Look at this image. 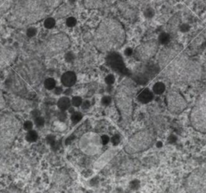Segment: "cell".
<instances>
[{
	"label": "cell",
	"instance_id": "obj_34",
	"mask_svg": "<svg viewBox=\"0 0 206 193\" xmlns=\"http://www.w3.org/2000/svg\"><path fill=\"white\" fill-rule=\"evenodd\" d=\"M36 123H37V125L38 126H41L44 125V118L39 117V118H37V119H36Z\"/></svg>",
	"mask_w": 206,
	"mask_h": 193
},
{
	"label": "cell",
	"instance_id": "obj_23",
	"mask_svg": "<svg viewBox=\"0 0 206 193\" xmlns=\"http://www.w3.org/2000/svg\"><path fill=\"white\" fill-rule=\"evenodd\" d=\"M44 86L47 89H53L56 88V81L53 78H48L44 81Z\"/></svg>",
	"mask_w": 206,
	"mask_h": 193
},
{
	"label": "cell",
	"instance_id": "obj_33",
	"mask_svg": "<svg viewBox=\"0 0 206 193\" xmlns=\"http://www.w3.org/2000/svg\"><path fill=\"white\" fill-rule=\"evenodd\" d=\"M110 102H111V98H110V97H104V98H102V103L103 105H109Z\"/></svg>",
	"mask_w": 206,
	"mask_h": 193
},
{
	"label": "cell",
	"instance_id": "obj_24",
	"mask_svg": "<svg viewBox=\"0 0 206 193\" xmlns=\"http://www.w3.org/2000/svg\"><path fill=\"white\" fill-rule=\"evenodd\" d=\"M138 2H142L143 4H159V3H162V2H164L168 0H137Z\"/></svg>",
	"mask_w": 206,
	"mask_h": 193
},
{
	"label": "cell",
	"instance_id": "obj_28",
	"mask_svg": "<svg viewBox=\"0 0 206 193\" xmlns=\"http://www.w3.org/2000/svg\"><path fill=\"white\" fill-rule=\"evenodd\" d=\"M76 23H77V20H76V19L73 18V17H69V18L67 19V21H66V24L67 26L69 27H74L76 25Z\"/></svg>",
	"mask_w": 206,
	"mask_h": 193
},
{
	"label": "cell",
	"instance_id": "obj_11",
	"mask_svg": "<svg viewBox=\"0 0 206 193\" xmlns=\"http://www.w3.org/2000/svg\"><path fill=\"white\" fill-rule=\"evenodd\" d=\"M159 43L154 40L146 41L142 43L134 51V57L136 59L142 62H147L153 58L158 52Z\"/></svg>",
	"mask_w": 206,
	"mask_h": 193
},
{
	"label": "cell",
	"instance_id": "obj_22",
	"mask_svg": "<svg viewBox=\"0 0 206 193\" xmlns=\"http://www.w3.org/2000/svg\"><path fill=\"white\" fill-rule=\"evenodd\" d=\"M153 91L156 94H161L165 91V85L161 82H157L156 84L153 86Z\"/></svg>",
	"mask_w": 206,
	"mask_h": 193
},
{
	"label": "cell",
	"instance_id": "obj_38",
	"mask_svg": "<svg viewBox=\"0 0 206 193\" xmlns=\"http://www.w3.org/2000/svg\"><path fill=\"white\" fill-rule=\"evenodd\" d=\"M55 93L56 94H60V93H61V92H62V88H61V87H57V88H55Z\"/></svg>",
	"mask_w": 206,
	"mask_h": 193
},
{
	"label": "cell",
	"instance_id": "obj_32",
	"mask_svg": "<svg viewBox=\"0 0 206 193\" xmlns=\"http://www.w3.org/2000/svg\"><path fill=\"white\" fill-rule=\"evenodd\" d=\"M111 141H112V143H113V145H117L118 144V143L120 142V138L118 136V134H116L114 136H113L112 139H111Z\"/></svg>",
	"mask_w": 206,
	"mask_h": 193
},
{
	"label": "cell",
	"instance_id": "obj_2",
	"mask_svg": "<svg viewBox=\"0 0 206 193\" xmlns=\"http://www.w3.org/2000/svg\"><path fill=\"white\" fill-rule=\"evenodd\" d=\"M63 0H19L12 7L7 21L12 27L22 28L45 19L60 7Z\"/></svg>",
	"mask_w": 206,
	"mask_h": 193
},
{
	"label": "cell",
	"instance_id": "obj_4",
	"mask_svg": "<svg viewBox=\"0 0 206 193\" xmlns=\"http://www.w3.org/2000/svg\"><path fill=\"white\" fill-rule=\"evenodd\" d=\"M134 86L130 81L121 83L116 89L114 102L121 117V125L126 127L129 125L133 114V99Z\"/></svg>",
	"mask_w": 206,
	"mask_h": 193
},
{
	"label": "cell",
	"instance_id": "obj_3",
	"mask_svg": "<svg viewBox=\"0 0 206 193\" xmlns=\"http://www.w3.org/2000/svg\"><path fill=\"white\" fill-rule=\"evenodd\" d=\"M126 40V32L116 19L108 17L100 23L94 35V45L100 52L110 53L120 48Z\"/></svg>",
	"mask_w": 206,
	"mask_h": 193
},
{
	"label": "cell",
	"instance_id": "obj_12",
	"mask_svg": "<svg viewBox=\"0 0 206 193\" xmlns=\"http://www.w3.org/2000/svg\"><path fill=\"white\" fill-rule=\"evenodd\" d=\"M166 104L169 111L176 114L182 113L187 107V102L181 93L175 90L170 91L167 94Z\"/></svg>",
	"mask_w": 206,
	"mask_h": 193
},
{
	"label": "cell",
	"instance_id": "obj_30",
	"mask_svg": "<svg viewBox=\"0 0 206 193\" xmlns=\"http://www.w3.org/2000/svg\"><path fill=\"white\" fill-rule=\"evenodd\" d=\"M106 82L108 84H112L114 82V77L113 75H108L106 77Z\"/></svg>",
	"mask_w": 206,
	"mask_h": 193
},
{
	"label": "cell",
	"instance_id": "obj_18",
	"mask_svg": "<svg viewBox=\"0 0 206 193\" xmlns=\"http://www.w3.org/2000/svg\"><path fill=\"white\" fill-rule=\"evenodd\" d=\"M152 98H153V94L148 89H143L138 95V100L143 104L150 102L152 100Z\"/></svg>",
	"mask_w": 206,
	"mask_h": 193
},
{
	"label": "cell",
	"instance_id": "obj_25",
	"mask_svg": "<svg viewBox=\"0 0 206 193\" xmlns=\"http://www.w3.org/2000/svg\"><path fill=\"white\" fill-rule=\"evenodd\" d=\"M56 25V21L53 18H47L44 21V27L46 28H52V27H54Z\"/></svg>",
	"mask_w": 206,
	"mask_h": 193
},
{
	"label": "cell",
	"instance_id": "obj_15",
	"mask_svg": "<svg viewBox=\"0 0 206 193\" xmlns=\"http://www.w3.org/2000/svg\"><path fill=\"white\" fill-rule=\"evenodd\" d=\"M77 81V76L73 72H66L61 77V82L66 87H72Z\"/></svg>",
	"mask_w": 206,
	"mask_h": 193
},
{
	"label": "cell",
	"instance_id": "obj_16",
	"mask_svg": "<svg viewBox=\"0 0 206 193\" xmlns=\"http://www.w3.org/2000/svg\"><path fill=\"white\" fill-rule=\"evenodd\" d=\"M16 3V0H0V18L12 9Z\"/></svg>",
	"mask_w": 206,
	"mask_h": 193
},
{
	"label": "cell",
	"instance_id": "obj_20",
	"mask_svg": "<svg viewBox=\"0 0 206 193\" xmlns=\"http://www.w3.org/2000/svg\"><path fill=\"white\" fill-rule=\"evenodd\" d=\"M110 154V151L105 153V154H103V155H102V156L101 157V158H100V159L97 161V163H96L95 165H94L95 167L97 168V169H99V168L102 167L104 166V164H106V163H107V161L110 160V158L109 157Z\"/></svg>",
	"mask_w": 206,
	"mask_h": 193
},
{
	"label": "cell",
	"instance_id": "obj_17",
	"mask_svg": "<svg viewBox=\"0 0 206 193\" xmlns=\"http://www.w3.org/2000/svg\"><path fill=\"white\" fill-rule=\"evenodd\" d=\"M105 0H83V4L88 9H99L103 7Z\"/></svg>",
	"mask_w": 206,
	"mask_h": 193
},
{
	"label": "cell",
	"instance_id": "obj_31",
	"mask_svg": "<svg viewBox=\"0 0 206 193\" xmlns=\"http://www.w3.org/2000/svg\"><path fill=\"white\" fill-rule=\"evenodd\" d=\"M32 126H32V122H30V121L25 122V123L23 124V128H24L26 130H30V129H32Z\"/></svg>",
	"mask_w": 206,
	"mask_h": 193
},
{
	"label": "cell",
	"instance_id": "obj_29",
	"mask_svg": "<svg viewBox=\"0 0 206 193\" xmlns=\"http://www.w3.org/2000/svg\"><path fill=\"white\" fill-rule=\"evenodd\" d=\"M37 30L36 29L35 27H29V28L27 30V36H29V37L34 36H36V34H37Z\"/></svg>",
	"mask_w": 206,
	"mask_h": 193
},
{
	"label": "cell",
	"instance_id": "obj_14",
	"mask_svg": "<svg viewBox=\"0 0 206 193\" xmlns=\"http://www.w3.org/2000/svg\"><path fill=\"white\" fill-rule=\"evenodd\" d=\"M106 61L110 67L114 71H116L117 73L125 74V75L128 74V70L125 66L122 57L120 55H118L117 52H113L109 53L108 57H107Z\"/></svg>",
	"mask_w": 206,
	"mask_h": 193
},
{
	"label": "cell",
	"instance_id": "obj_10",
	"mask_svg": "<svg viewBox=\"0 0 206 193\" xmlns=\"http://www.w3.org/2000/svg\"><path fill=\"white\" fill-rule=\"evenodd\" d=\"M185 188L189 192H206V169L193 171L186 179Z\"/></svg>",
	"mask_w": 206,
	"mask_h": 193
},
{
	"label": "cell",
	"instance_id": "obj_36",
	"mask_svg": "<svg viewBox=\"0 0 206 193\" xmlns=\"http://www.w3.org/2000/svg\"><path fill=\"white\" fill-rule=\"evenodd\" d=\"M47 140H48V143H50V144H52L53 143H55V138L52 135H49V136L47 138Z\"/></svg>",
	"mask_w": 206,
	"mask_h": 193
},
{
	"label": "cell",
	"instance_id": "obj_7",
	"mask_svg": "<svg viewBox=\"0 0 206 193\" xmlns=\"http://www.w3.org/2000/svg\"><path fill=\"white\" fill-rule=\"evenodd\" d=\"M190 123L196 130L206 133V85L198 96L192 109Z\"/></svg>",
	"mask_w": 206,
	"mask_h": 193
},
{
	"label": "cell",
	"instance_id": "obj_19",
	"mask_svg": "<svg viewBox=\"0 0 206 193\" xmlns=\"http://www.w3.org/2000/svg\"><path fill=\"white\" fill-rule=\"evenodd\" d=\"M57 105H58V107L61 110H65V109H68L69 106H70V100H69V98H67V97L60 98L58 102H57Z\"/></svg>",
	"mask_w": 206,
	"mask_h": 193
},
{
	"label": "cell",
	"instance_id": "obj_21",
	"mask_svg": "<svg viewBox=\"0 0 206 193\" xmlns=\"http://www.w3.org/2000/svg\"><path fill=\"white\" fill-rule=\"evenodd\" d=\"M38 139V134L36 131L34 130H28L27 134V136H26V139L27 141L30 142V143H34L36 142Z\"/></svg>",
	"mask_w": 206,
	"mask_h": 193
},
{
	"label": "cell",
	"instance_id": "obj_35",
	"mask_svg": "<svg viewBox=\"0 0 206 193\" xmlns=\"http://www.w3.org/2000/svg\"><path fill=\"white\" fill-rule=\"evenodd\" d=\"M101 138H102V142L103 143V145H106V144L109 143L110 139L107 135H102V136H101Z\"/></svg>",
	"mask_w": 206,
	"mask_h": 193
},
{
	"label": "cell",
	"instance_id": "obj_37",
	"mask_svg": "<svg viewBox=\"0 0 206 193\" xmlns=\"http://www.w3.org/2000/svg\"><path fill=\"white\" fill-rule=\"evenodd\" d=\"M82 105V108L83 109H88L89 107L90 106V103H89V101H86Z\"/></svg>",
	"mask_w": 206,
	"mask_h": 193
},
{
	"label": "cell",
	"instance_id": "obj_5",
	"mask_svg": "<svg viewBox=\"0 0 206 193\" xmlns=\"http://www.w3.org/2000/svg\"><path fill=\"white\" fill-rule=\"evenodd\" d=\"M21 122L16 116L11 113H4L0 117V150L9 149L18 136L21 129Z\"/></svg>",
	"mask_w": 206,
	"mask_h": 193
},
{
	"label": "cell",
	"instance_id": "obj_9",
	"mask_svg": "<svg viewBox=\"0 0 206 193\" xmlns=\"http://www.w3.org/2000/svg\"><path fill=\"white\" fill-rule=\"evenodd\" d=\"M103 143L102 138L96 133L89 132L83 134L80 139L79 147L83 153L92 156L100 152Z\"/></svg>",
	"mask_w": 206,
	"mask_h": 193
},
{
	"label": "cell",
	"instance_id": "obj_27",
	"mask_svg": "<svg viewBox=\"0 0 206 193\" xmlns=\"http://www.w3.org/2000/svg\"><path fill=\"white\" fill-rule=\"evenodd\" d=\"M72 104H73V105H74V106H76V107L80 106V105L82 104V98H80V97H78V96H77V97H74V98H73V100H72Z\"/></svg>",
	"mask_w": 206,
	"mask_h": 193
},
{
	"label": "cell",
	"instance_id": "obj_26",
	"mask_svg": "<svg viewBox=\"0 0 206 193\" xmlns=\"http://www.w3.org/2000/svg\"><path fill=\"white\" fill-rule=\"evenodd\" d=\"M82 114H81V113H77V112H76V113H73V114H72L71 120H72V122H73V123H77L82 120Z\"/></svg>",
	"mask_w": 206,
	"mask_h": 193
},
{
	"label": "cell",
	"instance_id": "obj_39",
	"mask_svg": "<svg viewBox=\"0 0 206 193\" xmlns=\"http://www.w3.org/2000/svg\"><path fill=\"white\" fill-rule=\"evenodd\" d=\"M0 43H1V35H0ZM1 47V46H0Z\"/></svg>",
	"mask_w": 206,
	"mask_h": 193
},
{
	"label": "cell",
	"instance_id": "obj_13",
	"mask_svg": "<svg viewBox=\"0 0 206 193\" xmlns=\"http://www.w3.org/2000/svg\"><path fill=\"white\" fill-rule=\"evenodd\" d=\"M17 52L11 47H0V72L15 61Z\"/></svg>",
	"mask_w": 206,
	"mask_h": 193
},
{
	"label": "cell",
	"instance_id": "obj_6",
	"mask_svg": "<svg viewBox=\"0 0 206 193\" xmlns=\"http://www.w3.org/2000/svg\"><path fill=\"white\" fill-rule=\"evenodd\" d=\"M155 142V136L152 131L143 129L136 132L127 141L124 150L127 154H133L143 152L149 149Z\"/></svg>",
	"mask_w": 206,
	"mask_h": 193
},
{
	"label": "cell",
	"instance_id": "obj_1",
	"mask_svg": "<svg viewBox=\"0 0 206 193\" xmlns=\"http://www.w3.org/2000/svg\"><path fill=\"white\" fill-rule=\"evenodd\" d=\"M158 66L162 76L175 83H192L202 76L201 64L177 43L169 44L162 49L159 55Z\"/></svg>",
	"mask_w": 206,
	"mask_h": 193
},
{
	"label": "cell",
	"instance_id": "obj_8",
	"mask_svg": "<svg viewBox=\"0 0 206 193\" xmlns=\"http://www.w3.org/2000/svg\"><path fill=\"white\" fill-rule=\"evenodd\" d=\"M69 46V37L61 32L52 36L44 42L41 48V53L46 57H52L66 51Z\"/></svg>",
	"mask_w": 206,
	"mask_h": 193
}]
</instances>
